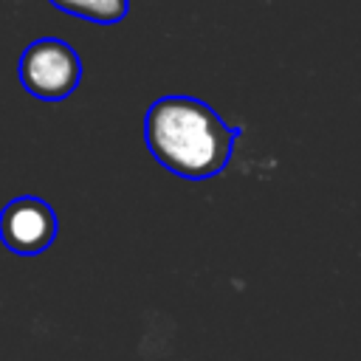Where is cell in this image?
Wrapping results in <instances>:
<instances>
[{
  "label": "cell",
  "mask_w": 361,
  "mask_h": 361,
  "mask_svg": "<svg viewBox=\"0 0 361 361\" xmlns=\"http://www.w3.org/2000/svg\"><path fill=\"white\" fill-rule=\"evenodd\" d=\"M243 127L226 124L220 113L195 96H161L144 113V141L149 155L183 180L220 175L234 152Z\"/></svg>",
  "instance_id": "6da1fadb"
},
{
  "label": "cell",
  "mask_w": 361,
  "mask_h": 361,
  "mask_svg": "<svg viewBox=\"0 0 361 361\" xmlns=\"http://www.w3.org/2000/svg\"><path fill=\"white\" fill-rule=\"evenodd\" d=\"M17 73L28 96L42 102H62L82 82V59L65 39L39 37L23 51Z\"/></svg>",
  "instance_id": "7a4b0ae2"
},
{
  "label": "cell",
  "mask_w": 361,
  "mask_h": 361,
  "mask_svg": "<svg viewBox=\"0 0 361 361\" xmlns=\"http://www.w3.org/2000/svg\"><path fill=\"white\" fill-rule=\"evenodd\" d=\"M59 220L51 203L37 195H20L0 212V243L20 257H34L51 248L56 240Z\"/></svg>",
  "instance_id": "3957f363"
},
{
  "label": "cell",
  "mask_w": 361,
  "mask_h": 361,
  "mask_svg": "<svg viewBox=\"0 0 361 361\" xmlns=\"http://www.w3.org/2000/svg\"><path fill=\"white\" fill-rule=\"evenodd\" d=\"M48 3L71 17H79L96 25H116L130 11V0H48Z\"/></svg>",
  "instance_id": "277c9868"
}]
</instances>
